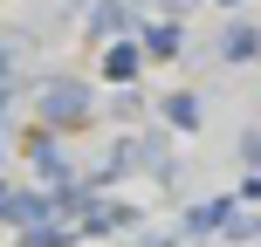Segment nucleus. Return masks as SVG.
<instances>
[{
  "mask_svg": "<svg viewBox=\"0 0 261 247\" xmlns=\"http://www.w3.org/2000/svg\"><path fill=\"white\" fill-rule=\"evenodd\" d=\"M138 247H179V234H144Z\"/></svg>",
  "mask_w": 261,
  "mask_h": 247,
  "instance_id": "4468645a",
  "label": "nucleus"
},
{
  "mask_svg": "<svg viewBox=\"0 0 261 247\" xmlns=\"http://www.w3.org/2000/svg\"><path fill=\"white\" fill-rule=\"evenodd\" d=\"M220 55H227V62H248V55H261V35L248 21H227L220 28Z\"/></svg>",
  "mask_w": 261,
  "mask_h": 247,
  "instance_id": "39448f33",
  "label": "nucleus"
},
{
  "mask_svg": "<svg viewBox=\"0 0 261 247\" xmlns=\"http://www.w3.org/2000/svg\"><path fill=\"white\" fill-rule=\"evenodd\" d=\"M130 220H138L130 206H110V199H96V206L83 213V234H117V227H130Z\"/></svg>",
  "mask_w": 261,
  "mask_h": 247,
  "instance_id": "0eeeda50",
  "label": "nucleus"
},
{
  "mask_svg": "<svg viewBox=\"0 0 261 247\" xmlns=\"http://www.w3.org/2000/svg\"><path fill=\"white\" fill-rule=\"evenodd\" d=\"M7 206H14V193H7V179H0V220H7Z\"/></svg>",
  "mask_w": 261,
  "mask_h": 247,
  "instance_id": "dca6fc26",
  "label": "nucleus"
},
{
  "mask_svg": "<svg viewBox=\"0 0 261 247\" xmlns=\"http://www.w3.org/2000/svg\"><path fill=\"white\" fill-rule=\"evenodd\" d=\"M144 7H158V14H165V21H179V14L193 7V0H144Z\"/></svg>",
  "mask_w": 261,
  "mask_h": 247,
  "instance_id": "f8f14e48",
  "label": "nucleus"
},
{
  "mask_svg": "<svg viewBox=\"0 0 261 247\" xmlns=\"http://www.w3.org/2000/svg\"><path fill=\"white\" fill-rule=\"evenodd\" d=\"M165 124L172 130H199V96H165Z\"/></svg>",
  "mask_w": 261,
  "mask_h": 247,
  "instance_id": "1a4fd4ad",
  "label": "nucleus"
},
{
  "mask_svg": "<svg viewBox=\"0 0 261 247\" xmlns=\"http://www.w3.org/2000/svg\"><path fill=\"white\" fill-rule=\"evenodd\" d=\"M213 227H234V199H206L186 213V234H213Z\"/></svg>",
  "mask_w": 261,
  "mask_h": 247,
  "instance_id": "423d86ee",
  "label": "nucleus"
},
{
  "mask_svg": "<svg viewBox=\"0 0 261 247\" xmlns=\"http://www.w3.org/2000/svg\"><path fill=\"white\" fill-rule=\"evenodd\" d=\"M261 234V213H254V220H234V227H227V240H254Z\"/></svg>",
  "mask_w": 261,
  "mask_h": 247,
  "instance_id": "9b49d317",
  "label": "nucleus"
},
{
  "mask_svg": "<svg viewBox=\"0 0 261 247\" xmlns=\"http://www.w3.org/2000/svg\"><path fill=\"white\" fill-rule=\"evenodd\" d=\"M90 110H96V96H90V83H83V76H55L48 90H41V124H48V130L90 124Z\"/></svg>",
  "mask_w": 261,
  "mask_h": 247,
  "instance_id": "f257e3e1",
  "label": "nucleus"
},
{
  "mask_svg": "<svg viewBox=\"0 0 261 247\" xmlns=\"http://www.w3.org/2000/svg\"><path fill=\"white\" fill-rule=\"evenodd\" d=\"M130 28H138V7H130V0H96L90 35H124V41H130Z\"/></svg>",
  "mask_w": 261,
  "mask_h": 247,
  "instance_id": "f03ea898",
  "label": "nucleus"
},
{
  "mask_svg": "<svg viewBox=\"0 0 261 247\" xmlns=\"http://www.w3.org/2000/svg\"><path fill=\"white\" fill-rule=\"evenodd\" d=\"M7 76H14V48L0 41V90H7Z\"/></svg>",
  "mask_w": 261,
  "mask_h": 247,
  "instance_id": "ddd939ff",
  "label": "nucleus"
},
{
  "mask_svg": "<svg viewBox=\"0 0 261 247\" xmlns=\"http://www.w3.org/2000/svg\"><path fill=\"white\" fill-rule=\"evenodd\" d=\"M138 69H144V41H110V55H103V76L117 83V90H124L130 76H138Z\"/></svg>",
  "mask_w": 261,
  "mask_h": 247,
  "instance_id": "20e7f679",
  "label": "nucleus"
},
{
  "mask_svg": "<svg viewBox=\"0 0 261 247\" xmlns=\"http://www.w3.org/2000/svg\"><path fill=\"white\" fill-rule=\"evenodd\" d=\"M48 213H55V199H41V193H14V206H7V227L35 234V227H48Z\"/></svg>",
  "mask_w": 261,
  "mask_h": 247,
  "instance_id": "7ed1b4c3",
  "label": "nucleus"
},
{
  "mask_svg": "<svg viewBox=\"0 0 261 247\" xmlns=\"http://www.w3.org/2000/svg\"><path fill=\"white\" fill-rule=\"evenodd\" d=\"M241 199H261V172H254V179H248V185H241Z\"/></svg>",
  "mask_w": 261,
  "mask_h": 247,
  "instance_id": "2eb2a0df",
  "label": "nucleus"
},
{
  "mask_svg": "<svg viewBox=\"0 0 261 247\" xmlns=\"http://www.w3.org/2000/svg\"><path fill=\"white\" fill-rule=\"evenodd\" d=\"M186 48V21H151L144 28V55H179Z\"/></svg>",
  "mask_w": 261,
  "mask_h": 247,
  "instance_id": "6e6552de",
  "label": "nucleus"
},
{
  "mask_svg": "<svg viewBox=\"0 0 261 247\" xmlns=\"http://www.w3.org/2000/svg\"><path fill=\"white\" fill-rule=\"evenodd\" d=\"M69 234H62V227H35V234H21V247H62Z\"/></svg>",
  "mask_w": 261,
  "mask_h": 247,
  "instance_id": "9d476101",
  "label": "nucleus"
},
{
  "mask_svg": "<svg viewBox=\"0 0 261 247\" xmlns=\"http://www.w3.org/2000/svg\"><path fill=\"white\" fill-rule=\"evenodd\" d=\"M220 7H234V0H220Z\"/></svg>",
  "mask_w": 261,
  "mask_h": 247,
  "instance_id": "f3484780",
  "label": "nucleus"
}]
</instances>
